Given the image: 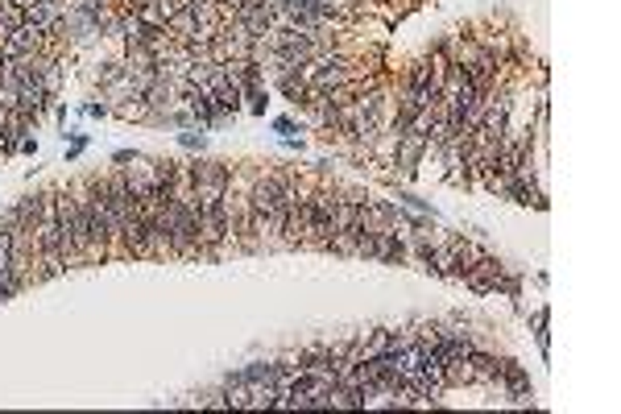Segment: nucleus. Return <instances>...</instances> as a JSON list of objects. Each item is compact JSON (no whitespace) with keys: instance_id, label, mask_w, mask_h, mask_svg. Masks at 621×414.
I'll return each mask as SVG.
<instances>
[{"instance_id":"obj_1","label":"nucleus","mask_w":621,"mask_h":414,"mask_svg":"<svg viewBox=\"0 0 621 414\" xmlns=\"http://www.w3.org/2000/svg\"><path fill=\"white\" fill-rule=\"evenodd\" d=\"M290 191H294V174L290 170H261L249 183L244 199H249L257 249H278V228H282V216H286Z\"/></svg>"},{"instance_id":"obj_2","label":"nucleus","mask_w":621,"mask_h":414,"mask_svg":"<svg viewBox=\"0 0 621 414\" xmlns=\"http://www.w3.org/2000/svg\"><path fill=\"white\" fill-rule=\"evenodd\" d=\"M195 207H199V244H203V257L215 261L228 249V191L195 195Z\"/></svg>"},{"instance_id":"obj_3","label":"nucleus","mask_w":621,"mask_h":414,"mask_svg":"<svg viewBox=\"0 0 621 414\" xmlns=\"http://www.w3.org/2000/svg\"><path fill=\"white\" fill-rule=\"evenodd\" d=\"M480 257H485V249H480L477 241H468V236H448V241H443V278L464 282Z\"/></svg>"},{"instance_id":"obj_4","label":"nucleus","mask_w":621,"mask_h":414,"mask_svg":"<svg viewBox=\"0 0 621 414\" xmlns=\"http://www.w3.org/2000/svg\"><path fill=\"white\" fill-rule=\"evenodd\" d=\"M493 386H497L509 402H518V406H526V402L534 398V390H530V373H526L518 361H502V365H497V381H493Z\"/></svg>"},{"instance_id":"obj_5","label":"nucleus","mask_w":621,"mask_h":414,"mask_svg":"<svg viewBox=\"0 0 621 414\" xmlns=\"http://www.w3.org/2000/svg\"><path fill=\"white\" fill-rule=\"evenodd\" d=\"M178 99L187 104V112H191V121L199 129H212L215 121H224L220 116V108H215V99L207 92H199V87H187V83H178Z\"/></svg>"},{"instance_id":"obj_6","label":"nucleus","mask_w":621,"mask_h":414,"mask_svg":"<svg viewBox=\"0 0 621 414\" xmlns=\"http://www.w3.org/2000/svg\"><path fill=\"white\" fill-rule=\"evenodd\" d=\"M427 153H431L427 141H423V137H414V133H406V137H398V141H394V158H389V166H398L406 178H414V174H418V162H423Z\"/></svg>"},{"instance_id":"obj_7","label":"nucleus","mask_w":621,"mask_h":414,"mask_svg":"<svg viewBox=\"0 0 621 414\" xmlns=\"http://www.w3.org/2000/svg\"><path fill=\"white\" fill-rule=\"evenodd\" d=\"M360 224L373 228V232H389V228H398V203L364 199V203H360Z\"/></svg>"},{"instance_id":"obj_8","label":"nucleus","mask_w":621,"mask_h":414,"mask_svg":"<svg viewBox=\"0 0 621 414\" xmlns=\"http://www.w3.org/2000/svg\"><path fill=\"white\" fill-rule=\"evenodd\" d=\"M497 356L493 352H480V348H472L468 352V381H485V386H493L497 381Z\"/></svg>"},{"instance_id":"obj_9","label":"nucleus","mask_w":621,"mask_h":414,"mask_svg":"<svg viewBox=\"0 0 621 414\" xmlns=\"http://www.w3.org/2000/svg\"><path fill=\"white\" fill-rule=\"evenodd\" d=\"M406 257H410V244L402 241V232H398V228L382 232V253H377V261H382V266H406Z\"/></svg>"},{"instance_id":"obj_10","label":"nucleus","mask_w":621,"mask_h":414,"mask_svg":"<svg viewBox=\"0 0 621 414\" xmlns=\"http://www.w3.org/2000/svg\"><path fill=\"white\" fill-rule=\"evenodd\" d=\"M410 253H414V257H418V261H423L431 273H439V278H443V244H435L431 236H418Z\"/></svg>"},{"instance_id":"obj_11","label":"nucleus","mask_w":621,"mask_h":414,"mask_svg":"<svg viewBox=\"0 0 621 414\" xmlns=\"http://www.w3.org/2000/svg\"><path fill=\"white\" fill-rule=\"evenodd\" d=\"M240 377L249 386H278V361H253L240 369Z\"/></svg>"},{"instance_id":"obj_12","label":"nucleus","mask_w":621,"mask_h":414,"mask_svg":"<svg viewBox=\"0 0 621 414\" xmlns=\"http://www.w3.org/2000/svg\"><path fill=\"white\" fill-rule=\"evenodd\" d=\"M398 224H406L410 232H418V236H423V232H431V228H435V216H423V212H402V207H398Z\"/></svg>"},{"instance_id":"obj_13","label":"nucleus","mask_w":621,"mask_h":414,"mask_svg":"<svg viewBox=\"0 0 621 414\" xmlns=\"http://www.w3.org/2000/svg\"><path fill=\"white\" fill-rule=\"evenodd\" d=\"M21 21H25L21 9H13L9 0H0V38H4V33H13V29H17Z\"/></svg>"},{"instance_id":"obj_14","label":"nucleus","mask_w":621,"mask_h":414,"mask_svg":"<svg viewBox=\"0 0 621 414\" xmlns=\"http://www.w3.org/2000/svg\"><path fill=\"white\" fill-rule=\"evenodd\" d=\"M244 99H249V112H253V116H265V108H269V96H265V87H253V92H244Z\"/></svg>"},{"instance_id":"obj_15","label":"nucleus","mask_w":621,"mask_h":414,"mask_svg":"<svg viewBox=\"0 0 621 414\" xmlns=\"http://www.w3.org/2000/svg\"><path fill=\"white\" fill-rule=\"evenodd\" d=\"M178 146L203 153V149H207V137H203V133H195V129H187V133H178Z\"/></svg>"},{"instance_id":"obj_16","label":"nucleus","mask_w":621,"mask_h":414,"mask_svg":"<svg viewBox=\"0 0 621 414\" xmlns=\"http://www.w3.org/2000/svg\"><path fill=\"white\" fill-rule=\"evenodd\" d=\"M398 199L406 203L410 212H423V216H435V212H431V203H427V199H418L414 191H398Z\"/></svg>"},{"instance_id":"obj_17","label":"nucleus","mask_w":621,"mask_h":414,"mask_svg":"<svg viewBox=\"0 0 621 414\" xmlns=\"http://www.w3.org/2000/svg\"><path fill=\"white\" fill-rule=\"evenodd\" d=\"M534 336H539L543 352H547V311H539V315H534Z\"/></svg>"},{"instance_id":"obj_18","label":"nucleus","mask_w":621,"mask_h":414,"mask_svg":"<svg viewBox=\"0 0 621 414\" xmlns=\"http://www.w3.org/2000/svg\"><path fill=\"white\" fill-rule=\"evenodd\" d=\"M112 162H117V166H129V162H141V153H133V149H117Z\"/></svg>"},{"instance_id":"obj_19","label":"nucleus","mask_w":621,"mask_h":414,"mask_svg":"<svg viewBox=\"0 0 621 414\" xmlns=\"http://www.w3.org/2000/svg\"><path fill=\"white\" fill-rule=\"evenodd\" d=\"M294 129H298V124L290 121V116H278V121H274V133H282V137H290Z\"/></svg>"},{"instance_id":"obj_20","label":"nucleus","mask_w":621,"mask_h":414,"mask_svg":"<svg viewBox=\"0 0 621 414\" xmlns=\"http://www.w3.org/2000/svg\"><path fill=\"white\" fill-rule=\"evenodd\" d=\"M83 112H87V116H108V112H112V108H108V104H87V108H83Z\"/></svg>"},{"instance_id":"obj_21","label":"nucleus","mask_w":621,"mask_h":414,"mask_svg":"<svg viewBox=\"0 0 621 414\" xmlns=\"http://www.w3.org/2000/svg\"><path fill=\"white\" fill-rule=\"evenodd\" d=\"M17 149H21V153H38V141H33V137H21V146H17Z\"/></svg>"}]
</instances>
